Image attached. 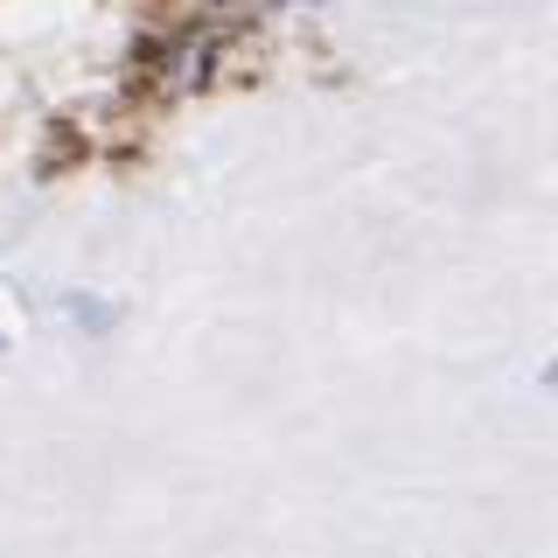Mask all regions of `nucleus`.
I'll list each match as a JSON object with an SVG mask.
<instances>
[{"instance_id": "f257e3e1", "label": "nucleus", "mask_w": 558, "mask_h": 558, "mask_svg": "<svg viewBox=\"0 0 558 558\" xmlns=\"http://www.w3.org/2000/svg\"><path fill=\"white\" fill-rule=\"evenodd\" d=\"M545 384H551V391H558V363H551V371H545Z\"/></svg>"}]
</instances>
